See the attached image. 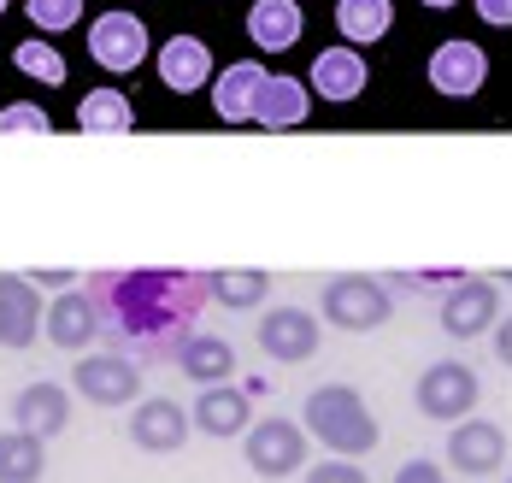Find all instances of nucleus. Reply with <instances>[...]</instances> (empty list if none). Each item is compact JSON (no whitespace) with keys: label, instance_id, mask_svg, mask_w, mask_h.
Listing matches in <instances>:
<instances>
[{"label":"nucleus","instance_id":"nucleus-25","mask_svg":"<svg viewBox=\"0 0 512 483\" xmlns=\"http://www.w3.org/2000/svg\"><path fill=\"white\" fill-rule=\"evenodd\" d=\"M130 124H136V112L124 101V89H89L77 101V130H89V136H124Z\"/></svg>","mask_w":512,"mask_h":483},{"label":"nucleus","instance_id":"nucleus-1","mask_svg":"<svg viewBox=\"0 0 512 483\" xmlns=\"http://www.w3.org/2000/svg\"><path fill=\"white\" fill-rule=\"evenodd\" d=\"M195 277H171V271H136V277H118L106 289V313L118 319L124 336H159L177 313H189L201 301V289H189Z\"/></svg>","mask_w":512,"mask_h":483},{"label":"nucleus","instance_id":"nucleus-22","mask_svg":"<svg viewBox=\"0 0 512 483\" xmlns=\"http://www.w3.org/2000/svg\"><path fill=\"white\" fill-rule=\"evenodd\" d=\"M312 89L324 101H354L359 89H365V59H359V48H324V54L312 59Z\"/></svg>","mask_w":512,"mask_h":483},{"label":"nucleus","instance_id":"nucleus-19","mask_svg":"<svg viewBox=\"0 0 512 483\" xmlns=\"http://www.w3.org/2000/svg\"><path fill=\"white\" fill-rule=\"evenodd\" d=\"M307 112H312L307 83H295V77H265V89H259V101H254V124H265V130H301Z\"/></svg>","mask_w":512,"mask_h":483},{"label":"nucleus","instance_id":"nucleus-20","mask_svg":"<svg viewBox=\"0 0 512 483\" xmlns=\"http://www.w3.org/2000/svg\"><path fill=\"white\" fill-rule=\"evenodd\" d=\"M177 366H183V377H195V383H230V372H236V348L224 342V336H212V330H195V336H183L177 342Z\"/></svg>","mask_w":512,"mask_h":483},{"label":"nucleus","instance_id":"nucleus-23","mask_svg":"<svg viewBox=\"0 0 512 483\" xmlns=\"http://www.w3.org/2000/svg\"><path fill=\"white\" fill-rule=\"evenodd\" d=\"M42 472H48V436L6 430L0 436V483H42Z\"/></svg>","mask_w":512,"mask_h":483},{"label":"nucleus","instance_id":"nucleus-10","mask_svg":"<svg viewBox=\"0 0 512 483\" xmlns=\"http://www.w3.org/2000/svg\"><path fill=\"white\" fill-rule=\"evenodd\" d=\"M483 83H489V54H483L477 42L454 36V42H442V48L430 54V89H436V95H448V101H471Z\"/></svg>","mask_w":512,"mask_h":483},{"label":"nucleus","instance_id":"nucleus-12","mask_svg":"<svg viewBox=\"0 0 512 483\" xmlns=\"http://www.w3.org/2000/svg\"><path fill=\"white\" fill-rule=\"evenodd\" d=\"M507 460V430L489 425V419H465V425L448 430V466L465 472V478H489L501 472Z\"/></svg>","mask_w":512,"mask_h":483},{"label":"nucleus","instance_id":"nucleus-29","mask_svg":"<svg viewBox=\"0 0 512 483\" xmlns=\"http://www.w3.org/2000/svg\"><path fill=\"white\" fill-rule=\"evenodd\" d=\"M0 130L6 136H18V130H30V136H48L53 118L42 107H0Z\"/></svg>","mask_w":512,"mask_h":483},{"label":"nucleus","instance_id":"nucleus-32","mask_svg":"<svg viewBox=\"0 0 512 483\" xmlns=\"http://www.w3.org/2000/svg\"><path fill=\"white\" fill-rule=\"evenodd\" d=\"M495 354H501V366H512V319H501V330H495Z\"/></svg>","mask_w":512,"mask_h":483},{"label":"nucleus","instance_id":"nucleus-27","mask_svg":"<svg viewBox=\"0 0 512 483\" xmlns=\"http://www.w3.org/2000/svg\"><path fill=\"white\" fill-rule=\"evenodd\" d=\"M12 65L24 71V77H42V83H65V59L42 48V42H18L12 48Z\"/></svg>","mask_w":512,"mask_h":483},{"label":"nucleus","instance_id":"nucleus-3","mask_svg":"<svg viewBox=\"0 0 512 483\" xmlns=\"http://www.w3.org/2000/svg\"><path fill=\"white\" fill-rule=\"evenodd\" d=\"M242 454H248V472L259 478H289L307 466V425L295 419H259V425L242 430Z\"/></svg>","mask_w":512,"mask_h":483},{"label":"nucleus","instance_id":"nucleus-26","mask_svg":"<svg viewBox=\"0 0 512 483\" xmlns=\"http://www.w3.org/2000/svg\"><path fill=\"white\" fill-rule=\"evenodd\" d=\"M265 289H271L265 271H218L212 277V301H224V307H259Z\"/></svg>","mask_w":512,"mask_h":483},{"label":"nucleus","instance_id":"nucleus-7","mask_svg":"<svg viewBox=\"0 0 512 483\" xmlns=\"http://www.w3.org/2000/svg\"><path fill=\"white\" fill-rule=\"evenodd\" d=\"M71 377H77V395H83L89 407H130V401L142 395V372H136V360H124V354H83Z\"/></svg>","mask_w":512,"mask_h":483},{"label":"nucleus","instance_id":"nucleus-16","mask_svg":"<svg viewBox=\"0 0 512 483\" xmlns=\"http://www.w3.org/2000/svg\"><path fill=\"white\" fill-rule=\"evenodd\" d=\"M12 425L36 430V436H59V430L71 425V395L59 383H24L12 395Z\"/></svg>","mask_w":512,"mask_h":483},{"label":"nucleus","instance_id":"nucleus-13","mask_svg":"<svg viewBox=\"0 0 512 483\" xmlns=\"http://www.w3.org/2000/svg\"><path fill=\"white\" fill-rule=\"evenodd\" d=\"M101 324H106V307L95 301V295L65 289V295L48 307V342L65 348V354H89V342L101 336Z\"/></svg>","mask_w":512,"mask_h":483},{"label":"nucleus","instance_id":"nucleus-28","mask_svg":"<svg viewBox=\"0 0 512 483\" xmlns=\"http://www.w3.org/2000/svg\"><path fill=\"white\" fill-rule=\"evenodd\" d=\"M24 12L36 30H71L83 18V0H24Z\"/></svg>","mask_w":512,"mask_h":483},{"label":"nucleus","instance_id":"nucleus-17","mask_svg":"<svg viewBox=\"0 0 512 483\" xmlns=\"http://www.w3.org/2000/svg\"><path fill=\"white\" fill-rule=\"evenodd\" d=\"M301 30H307L301 0H254V6H248V42L265 48V54L295 48V42H301Z\"/></svg>","mask_w":512,"mask_h":483},{"label":"nucleus","instance_id":"nucleus-6","mask_svg":"<svg viewBox=\"0 0 512 483\" xmlns=\"http://www.w3.org/2000/svg\"><path fill=\"white\" fill-rule=\"evenodd\" d=\"M318 342H324V324L312 307H271L265 319H259V348L277 360V366H301L318 354Z\"/></svg>","mask_w":512,"mask_h":483},{"label":"nucleus","instance_id":"nucleus-9","mask_svg":"<svg viewBox=\"0 0 512 483\" xmlns=\"http://www.w3.org/2000/svg\"><path fill=\"white\" fill-rule=\"evenodd\" d=\"M495 313H501V295H495V283H483V277H460V283H448V295H442V307H436L442 330L460 336V342L483 336V330L495 324Z\"/></svg>","mask_w":512,"mask_h":483},{"label":"nucleus","instance_id":"nucleus-2","mask_svg":"<svg viewBox=\"0 0 512 483\" xmlns=\"http://www.w3.org/2000/svg\"><path fill=\"white\" fill-rule=\"evenodd\" d=\"M301 425H307L330 454H348V460L371 454V448L383 442V430H377V419H371V407L359 401V389H348V383H324V389H312Z\"/></svg>","mask_w":512,"mask_h":483},{"label":"nucleus","instance_id":"nucleus-5","mask_svg":"<svg viewBox=\"0 0 512 483\" xmlns=\"http://www.w3.org/2000/svg\"><path fill=\"white\" fill-rule=\"evenodd\" d=\"M477 395H483V383H477V372H471L465 360H436L430 372L418 377V413L436 419V425L465 419V413L477 407Z\"/></svg>","mask_w":512,"mask_h":483},{"label":"nucleus","instance_id":"nucleus-4","mask_svg":"<svg viewBox=\"0 0 512 483\" xmlns=\"http://www.w3.org/2000/svg\"><path fill=\"white\" fill-rule=\"evenodd\" d=\"M389 313H395V301L377 277H330L324 283V324H336V330H377V324H389Z\"/></svg>","mask_w":512,"mask_h":483},{"label":"nucleus","instance_id":"nucleus-15","mask_svg":"<svg viewBox=\"0 0 512 483\" xmlns=\"http://www.w3.org/2000/svg\"><path fill=\"white\" fill-rule=\"evenodd\" d=\"M42 330V295L30 277H0V348H30Z\"/></svg>","mask_w":512,"mask_h":483},{"label":"nucleus","instance_id":"nucleus-33","mask_svg":"<svg viewBox=\"0 0 512 483\" xmlns=\"http://www.w3.org/2000/svg\"><path fill=\"white\" fill-rule=\"evenodd\" d=\"M424 6H436V12H442V6H460V0H424Z\"/></svg>","mask_w":512,"mask_h":483},{"label":"nucleus","instance_id":"nucleus-21","mask_svg":"<svg viewBox=\"0 0 512 483\" xmlns=\"http://www.w3.org/2000/svg\"><path fill=\"white\" fill-rule=\"evenodd\" d=\"M259 89H265V71H259L254 59H236V65L212 83V107H218L224 124H242V118H254Z\"/></svg>","mask_w":512,"mask_h":483},{"label":"nucleus","instance_id":"nucleus-11","mask_svg":"<svg viewBox=\"0 0 512 483\" xmlns=\"http://www.w3.org/2000/svg\"><path fill=\"white\" fill-rule=\"evenodd\" d=\"M189 430H195V419H189L177 401H165V395L136 401V413H130V442H136L142 454H177V448L189 442Z\"/></svg>","mask_w":512,"mask_h":483},{"label":"nucleus","instance_id":"nucleus-18","mask_svg":"<svg viewBox=\"0 0 512 483\" xmlns=\"http://www.w3.org/2000/svg\"><path fill=\"white\" fill-rule=\"evenodd\" d=\"M206 77H212V54H206L201 36H171L159 48V83L177 89V95H195Z\"/></svg>","mask_w":512,"mask_h":483},{"label":"nucleus","instance_id":"nucleus-24","mask_svg":"<svg viewBox=\"0 0 512 483\" xmlns=\"http://www.w3.org/2000/svg\"><path fill=\"white\" fill-rule=\"evenodd\" d=\"M389 24H395V6H389V0H336V30H342V42H354V48L383 42Z\"/></svg>","mask_w":512,"mask_h":483},{"label":"nucleus","instance_id":"nucleus-31","mask_svg":"<svg viewBox=\"0 0 512 483\" xmlns=\"http://www.w3.org/2000/svg\"><path fill=\"white\" fill-rule=\"evenodd\" d=\"M477 12H483V24H501V30H512V0H477Z\"/></svg>","mask_w":512,"mask_h":483},{"label":"nucleus","instance_id":"nucleus-8","mask_svg":"<svg viewBox=\"0 0 512 483\" xmlns=\"http://www.w3.org/2000/svg\"><path fill=\"white\" fill-rule=\"evenodd\" d=\"M89 54L106 71H136L148 59V24L136 12H101L89 24Z\"/></svg>","mask_w":512,"mask_h":483},{"label":"nucleus","instance_id":"nucleus-14","mask_svg":"<svg viewBox=\"0 0 512 483\" xmlns=\"http://www.w3.org/2000/svg\"><path fill=\"white\" fill-rule=\"evenodd\" d=\"M195 430L206 436H218V442H230V436H242V430L254 425V413H248V389H236V383H206L201 395H195Z\"/></svg>","mask_w":512,"mask_h":483},{"label":"nucleus","instance_id":"nucleus-34","mask_svg":"<svg viewBox=\"0 0 512 483\" xmlns=\"http://www.w3.org/2000/svg\"><path fill=\"white\" fill-rule=\"evenodd\" d=\"M0 12H6V0H0Z\"/></svg>","mask_w":512,"mask_h":483},{"label":"nucleus","instance_id":"nucleus-30","mask_svg":"<svg viewBox=\"0 0 512 483\" xmlns=\"http://www.w3.org/2000/svg\"><path fill=\"white\" fill-rule=\"evenodd\" d=\"M307 483H365V472H359L348 454H336V460H318L307 472Z\"/></svg>","mask_w":512,"mask_h":483}]
</instances>
